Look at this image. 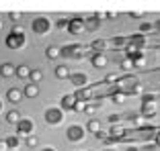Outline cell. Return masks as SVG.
I'll use <instances>...</instances> for the list:
<instances>
[{"instance_id":"44dd1931","label":"cell","mask_w":160,"mask_h":151,"mask_svg":"<svg viewBox=\"0 0 160 151\" xmlns=\"http://www.w3.org/2000/svg\"><path fill=\"white\" fill-rule=\"evenodd\" d=\"M125 96H127V94H123L121 90H117V88H115V86H113V88H111V92H109V98L113 100L115 104H121L123 100H125Z\"/></svg>"},{"instance_id":"7c38bea8","label":"cell","mask_w":160,"mask_h":151,"mask_svg":"<svg viewBox=\"0 0 160 151\" xmlns=\"http://www.w3.org/2000/svg\"><path fill=\"white\" fill-rule=\"evenodd\" d=\"M90 63H92L97 70H103V67H107V66H109V57L105 55V53L94 51L92 55H90Z\"/></svg>"},{"instance_id":"d6986e66","label":"cell","mask_w":160,"mask_h":151,"mask_svg":"<svg viewBox=\"0 0 160 151\" xmlns=\"http://www.w3.org/2000/svg\"><path fill=\"white\" fill-rule=\"evenodd\" d=\"M14 70H17V66L4 62L2 66H0V76H2V78H12V76H14Z\"/></svg>"},{"instance_id":"60d3db41","label":"cell","mask_w":160,"mask_h":151,"mask_svg":"<svg viewBox=\"0 0 160 151\" xmlns=\"http://www.w3.org/2000/svg\"><path fill=\"white\" fill-rule=\"evenodd\" d=\"M68 21H70V19H60V21L56 23V27H58V29H68Z\"/></svg>"},{"instance_id":"74e56055","label":"cell","mask_w":160,"mask_h":151,"mask_svg":"<svg viewBox=\"0 0 160 151\" xmlns=\"http://www.w3.org/2000/svg\"><path fill=\"white\" fill-rule=\"evenodd\" d=\"M113 45H117V47H119V45H127V37H115Z\"/></svg>"},{"instance_id":"7402d4cb","label":"cell","mask_w":160,"mask_h":151,"mask_svg":"<svg viewBox=\"0 0 160 151\" xmlns=\"http://www.w3.org/2000/svg\"><path fill=\"white\" fill-rule=\"evenodd\" d=\"M138 53H142V49H140V47H136L133 43H129V41H127V45H125V55H127V59L132 62V59L138 55Z\"/></svg>"},{"instance_id":"bcb514c9","label":"cell","mask_w":160,"mask_h":151,"mask_svg":"<svg viewBox=\"0 0 160 151\" xmlns=\"http://www.w3.org/2000/svg\"><path fill=\"white\" fill-rule=\"evenodd\" d=\"M154 143H156V145L160 147V131H158V133H156V135H154Z\"/></svg>"},{"instance_id":"ac0fdd59","label":"cell","mask_w":160,"mask_h":151,"mask_svg":"<svg viewBox=\"0 0 160 151\" xmlns=\"http://www.w3.org/2000/svg\"><path fill=\"white\" fill-rule=\"evenodd\" d=\"M127 41L129 43H133V45H136V47H146V37H144V35L142 33H133V35H129V37H127Z\"/></svg>"},{"instance_id":"4fadbf2b","label":"cell","mask_w":160,"mask_h":151,"mask_svg":"<svg viewBox=\"0 0 160 151\" xmlns=\"http://www.w3.org/2000/svg\"><path fill=\"white\" fill-rule=\"evenodd\" d=\"M70 82L76 88H84V86H88V76H86L84 71H76V74L70 76Z\"/></svg>"},{"instance_id":"5b68a950","label":"cell","mask_w":160,"mask_h":151,"mask_svg":"<svg viewBox=\"0 0 160 151\" xmlns=\"http://www.w3.org/2000/svg\"><path fill=\"white\" fill-rule=\"evenodd\" d=\"M17 127V135H19L21 139H27L29 135H33L35 133V123H33V118H21L19 123L14 125Z\"/></svg>"},{"instance_id":"ee69618b","label":"cell","mask_w":160,"mask_h":151,"mask_svg":"<svg viewBox=\"0 0 160 151\" xmlns=\"http://www.w3.org/2000/svg\"><path fill=\"white\" fill-rule=\"evenodd\" d=\"M144 151H158V145H146Z\"/></svg>"},{"instance_id":"836d02e7","label":"cell","mask_w":160,"mask_h":151,"mask_svg":"<svg viewBox=\"0 0 160 151\" xmlns=\"http://www.w3.org/2000/svg\"><path fill=\"white\" fill-rule=\"evenodd\" d=\"M119 67H121L123 71H129V70L133 67V63H132V62H129V59L125 57V59H121V63H119Z\"/></svg>"},{"instance_id":"484cf974","label":"cell","mask_w":160,"mask_h":151,"mask_svg":"<svg viewBox=\"0 0 160 151\" xmlns=\"http://www.w3.org/2000/svg\"><path fill=\"white\" fill-rule=\"evenodd\" d=\"M45 55H47V59H58V57L62 55V51H60L58 45H49V47L45 49Z\"/></svg>"},{"instance_id":"1f68e13d","label":"cell","mask_w":160,"mask_h":151,"mask_svg":"<svg viewBox=\"0 0 160 151\" xmlns=\"http://www.w3.org/2000/svg\"><path fill=\"white\" fill-rule=\"evenodd\" d=\"M132 63H133V67H144L146 66V53H138L132 59Z\"/></svg>"},{"instance_id":"816d5d0a","label":"cell","mask_w":160,"mask_h":151,"mask_svg":"<svg viewBox=\"0 0 160 151\" xmlns=\"http://www.w3.org/2000/svg\"><path fill=\"white\" fill-rule=\"evenodd\" d=\"M0 112H2V100H0Z\"/></svg>"},{"instance_id":"f35d334b","label":"cell","mask_w":160,"mask_h":151,"mask_svg":"<svg viewBox=\"0 0 160 151\" xmlns=\"http://www.w3.org/2000/svg\"><path fill=\"white\" fill-rule=\"evenodd\" d=\"M140 31H142V35L148 33V31H152V23H142L140 25Z\"/></svg>"},{"instance_id":"7a4b0ae2","label":"cell","mask_w":160,"mask_h":151,"mask_svg":"<svg viewBox=\"0 0 160 151\" xmlns=\"http://www.w3.org/2000/svg\"><path fill=\"white\" fill-rule=\"evenodd\" d=\"M47 125H52V127H58V125L64 123V118H66V112L60 108V106H49L45 108V114H43Z\"/></svg>"},{"instance_id":"4dcf8cb0","label":"cell","mask_w":160,"mask_h":151,"mask_svg":"<svg viewBox=\"0 0 160 151\" xmlns=\"http://www.w3.org/2000/svg\"><path fill=\"white\" fill-rule=\"evenodd\" d=\"M29 80H31V84H37L43 80V71L41 70H31V76H29Z\"/></svg>"},{"instance_id":"7bdbcfd3","label":"cell","mask_w":160,"mask_h":151,"mask_svg":"<svg viewBox=\"0 0 160 151\" xmlns=\"http://www.w3.org/2000/svg\"><path fill=\"white\" fill-rule=\"evenodd\" d=\"M103 143H105V145H113V143H117V139H113V137H105Z\"/></svg>"},{"instance_id":"e0dca14e","label":"cell","mask_w":160,"mask_h":151,"mask_svg":"<svg viewBox=\"0 0 160 151\" xmlns=\"http://www.w3.org/2000/svg\"><path fill=\"white\" fill-rule=\"evenodd\" d=\"M23 96H27V98H37L39 96V86L29 82V84L23 88Z\"/></svg>"},{"instance_id":"3957f363","label":"cell","mask_w":160,"mask_h":151,"mask_svg":"<svg viewBox=\"0 0 160 151\" xmlns=\"http://www.w3.org/2000/svg\"><path fill=\"white\" fill-rule=\"evenodd\" d=\"M156 112H158V104H156V98H154L152 94H144V98H142V117L152 118Z\"/></svg>"},{"instance_id":"f5cc1de1","label":"cell","mask_w":160,"mask_h":151,"mask_svg":"<svg viewBox=\"0 0 160 151\" xmlns=\"http://www.w3.org/2000/svg\"><path fill=\"white\" fill-rule=\"evenodd\" d=\"M0 29H2V21H0Z\"/></svg>"},{"instance_id":"6da1fadb","label":"cell","mask_w":160,"mask_h":151,"mask_svg":"<svg viewBox=\"0 0 160 151\" xmlns=\"http://www.w3.org/2000/svg\"><path fill=\"white\" fill-rule=\"evenodd\" d=\"M4 45L8 49H12V51H17V49H23L25 45H27V37H25V29L21 27V25H14L12 31H10L8 35H6L4 39Z\"/></svg>"},{"instance_id":"b9f144b4","label":"cell","mask_w":160,"mask_h":151,"mask_svg":"<svg viewBox=\"0 0 160 151\" xmlns=\"http://www.w3.org/2000/svg\"><path fill=\"white\" fill-rule=\"evenodd\" d=\"M0 151H8V143H6V139H0Z\"/></svg>"},{"instance_id":"e575fe53","label":"cell","mask_w":160,"mask_h":151,"mask_svg":"<svg viewBox=\"0 0 160 151\" xmlns=\"http://www.w3.org/2000/svg\"><path fill=\"white\" fill-rule=\"evenodd\" d=\"M117 80H119V78H117V76H115V74H107V76H105V82H107V84H117Z\"/></svg>"},{"instance_id":"c3c4849f","label":"cell","mask_w":160,"mask_h":151,"mask_svg":"<svg viewBox=\"0 0 160 151\" xmlns=\"http://www.w3.org/2000/svg\"><path fill=\"white\" fill-rule=\"evenodd\" d=\"M125 151H140V149H138V147L136 145H129V147H127V149Z\"/></svg>"},{"instance_id":"681fc988","label":"cell","mask_w":160,"mask_h":151,"mask_svg":"<svg viewBox=\"0 0 160 151\" xmlns=\"http://www.w3.org/2000/svg\"><path fill=\"white\" fill-rule=\"evenodd\" d=\"M41 151H58L56 147H45V149H41Z\"/></svg>"},{"instance_id":"2e32d148","label":"cell","mask_w":160,"mask_h":151,"mask_svg":"<svg viewBox=\"0 0 160 151\" xmlns=\"http://www.w3.org/2000/svg\"><path fill=\"white\" fill-rule=\"evenodd\" d=\"M14 76L21 78V80H29V76H31V67H29L27 63H21V66H17V70H14Z\"/></svg>"},{"instance_id":"9a60e30c","label":"cell","mask_w":160,"mask_h":151,"mask_svg":"<svg viewBox=\"0 0 160 151\" xmlns=\"http://www.w3.org/2000/svg\"><path fill=\"white\" fill-rule=\"evenodd\" d=\"M53 74H56L58 80H70L72 71H70V67H68V66H58L56 70H53Z\"/></svg>"},{"instance_id":"f6af8a7d","label":"cell","mask_w":160,"mask_h":151,"mask_svg":"<svg viewBox=\"0 0 160 151\" xmlns=\"http://www.w3.org/2000/svg\"><path fill=\"white\" fill-rule=\"evenodd\" d=\"M94 137H97V139H101V141H103V139H105V137H107V133H103V131H99V133H97V135H94Z\"/></svg>"},{"instance_id":"ba28073f","label":"cell","mask_w":160,"mask_h":151,"mask_svg":"<svg viewBox=\"0 0 160 151\" xmlns=\"http://www.w3.org/2000/svg\"><path fill=\"white\" fill-rule=\"evenodd\" d=\"M136 84H138V80L133 78V76H125V78H119V80H117L115 88L121 90L123 94H129V92H132V88H133Z\"/></svg>"},{"instance_id":"52a82bcc","label":"cell","mask_w":160,"mask_h":151,"mask_svg":"<svg viewBox=\"0 0 160 151\" xmlns=\"http://www.w3.org/2000/svg\"><path fill=\"white\" fill-rule=\"evenodd\" d=\"M60 51H62L64 57H74V59H82V57H84V53H82V45H78V43L64 45V47H60Z\"/></svg>"},{"instance_id":"f1b7e54d","label":"cell","mask_w":160,"mask_h":151,"mask_svg":"<svg viewBox=\"0 0 160 151\" xmlns=\"http://www.w3.org/2000/svg\"><path fill=\"white\" fill-rule=\"evenodd\" d=\"M84 25H86V31H97L101 27V21L97 16H90L88 21H84Z\"/></svg>"},{"instance_id":"ab89813d","label":"cell","mask_w":160,"mask_h":151,"mask_svg":"<svg viewBox=\"0 0 160 151\" xmlns=\"http://www.w3.org/2000/svg\"><path fill=\"white\" fill-rule=\"evenodd\" d=\"M119 121H121L119 114H109V123H111V125H119Z\"/></svg>"},{"instance_id":"d590c367","label":"cell","mask_w":160,"mask_h":151,"mask_svg":"<svg viewBox=\"0 0 160 151\" xmlns=\"http://www.w3.org/2000/svg\"><path fill=\"white\" fill-rule=\"evenodd\" d=\"M129 94H144V86H142L140 82H138V84L132 88V92H129Z\"/></svg>"},{"instance_id":"d4e9b609","label":"cell","mask_w":160,"mask_h":151,"mask_svg":"<svg viewBox=\"0 0 160 151\" xmlns=\"http://www.w3.org/2000/svg\"><path fill=\"white\" fill-rule=\"evenodd\" d=\"M99 108H101V102H92V100H90L88 104H84V110H82V112L88 114V117H92V114L97 112Z\"/></svg>"},{"instance_id":"cb8c5ba5","label":"cell","mask_w":160,"mask_h":151,"mask_svg":"<svg viewBox=\"0 0 160 151\" xmlns=\"http://www.w3.org/2000/svg\"><path fill=\"white\" fill-rule=\"evenodd\" d=\"M109 45H111V43H109L107 39H94V41H92V49H94V51H99V53H103Z\"/></svg>"},{"instance_id":"9c48e42d","label":"cell","mask_w":160,"mask_h":151,"mask_svg":"<svg viewBox=\"0 0 160 151\" xmlns=\"http://www.w3.org/2000/svg\"><path fill=\"white\" fill-rule=\"evenodd\" d=\"M68 31H70L72 35H80L86 31V25H84V19L82 16H74V19L68 21Z\"/></svg>"},{"instance_id":"ffe728a7","label":"cell","mask_w":160,"mask_h":151,"mask_svg":"<svg viewBox=\"0 0 160 151\" xmlns=\"http://www.w3.org/2000/svg\"><path fill=\"white\" fill-rule=\"evenodd\" d=\"M107 135H109V137H113V139H117V141H121L123 135H125V129L119 127V125H111V131H109Z\"/></svg>"},{"instance_id":"db71d44e","label":"cell","mask_w":160,"mask_h":151,"mask_svg":"<svg viewBox=\"0 0 160 151\" xmlns=\"http://www.w3.org/2000/svg\"><path fill=\"white\" fill-rule=\"evenodd\" d=\"M8 151H17V149H8Z\"/></svg>"},{"instance_id":"83f0119b","label":"cell","mask_w":160,"mask_h":151,"mask_svg":"<svg viewBox=\"0 0 160 151\" xmlns=\"http://www.w3.org/2000/svg\"><path fill=\"white\" fill-rule=\"evenodd\" d=\"M21 118H23V117H21V112H19L17 108H14V110H8V112H6V121H8L10 125H17Z\"/></svg>"},{"instance_id":"277c9868","label":"cell","mask_w":160,"mask_h":151,"mask_svg":"<svg viewBox=\"0 0 160 151\" xmlns=\"http://www.w3.org/2000/svg\"><path fill=\"white\" fill-rule=\"evenodd\" d=\"M31 31L35 35H47L52 31V21L47 19V16H37V19L31 23Z\"/></svg>"},{"instance_id":"30bf717a","label":"cell","mask_w":160,"mask_h":151,"mask_svg":"<svg viewBox=\"0 0 160 151\" xmlns=\"http://www.w3.org/2000/svg\"><path fill=\"white\" fill-rule=\"evenodd\" d=\"M76 104H78V98H76L74 94H64L60 100V108L66 112V110H72V112H76Z\"/></svg>"},{"instance_id":"11a10c76","label":"cell","mask_w":160,"mask_h":151,"mask_svg":"<svg viewBox=\"0 0 160 151\" xmlns=\"http://www.w3.org/2000/svg\"><path fill=\"white\" fill-rule=\"evenodd\" d=\"M29 151H33V149H29Z\"/></svg>"},{"instance_id":"603a6c76","label":"cell","mask_w":160,"mask_h":151,"mask_svg":"<svg viewBox=\"0 0 160 151\" xmlns=\"http://www.w3.org/2000/svg\"><path fill=\"white\" fill-rule=\"evenodd\" d=\"M86 131L92 133V135H97V133L101 131V121H99V118H88V123H86Z\"/></svg>"},{"instance_id":"8992f818","label":"cell","mask_w":160,"mask_h":151,"mask_svg":"<svg viewBox=\"0 0 160 151\" xmlns=\"http://www.w3.org/2000/svg\"><path fill=\"white\" fill-rule=\"evenodd\" d=\"M84 137H86V129L80 127V125H70L66 129V139L70 143H80Z\"/></svg>"},{"instance_id":"4316f807","label":"cell","mask_w":160,"mask_h":151,"mask_svg":"<svg viewBox=\"0 0 160 151\" xmlns=\"http://www.w3.org/2000/svg\"><path fill=\"white\" fill-rule=\"evenodd\" d=\"M127 118H129V121H132L136 127H144V123H146V117H142V114H138V112L127 114Z\"/></svg>"},{"instance_id":"7dc6e473","label":"cell","mask_w":160,"mask_h":151,"mask_svg":"<svg viewBox=\"0 0 160 151\" xmlns=\"http://www.w3.org/2000/svg\"><path fill=\"white\" fill-rule=\"evenodd\" d=\"M132 16H133V19H142V16H144V12H132Z\"/></svg>"},{"instance_id":"d6a6232c","label":"cell","mask_w":160,"mask_h":151,"mask_svg":"<svg viewBox=\"0 0 160 151\" xmlns=\"http://www.w3.org/2000/svg\"><path fill=\"white\" fill-rule=\"evenodd\" d=\"M25 143H27L29 149H35V147H39V139L35 137V135H29V137L25 139Z\"/></svg>"},{"instance_id":"5bb4252c","label":"cell","mask_w":160,"mask_h":151,"mask_svg":"<svg viewBox=\"0 0 160 151\" xmlns=\"http://www.w3.org/2000/svg\"><path fill=\"white\" fill-rule=\"evenodd\" d=\"M6 100L12 102V104L21 102V100H23V90L21 88H8L6 90Z\"/></svg>"},{"instance_id":"8fae6325","label":"cell","mask_w":160,"mask_h":151,"mask_svg":"<svg viewBox=\"0 0 160 151\" xmlns=\"http://www.w3.org/2000/svg\"><path fill=\"white\" fill-rule=\"evenodd\" d=\"M94 94H97V92H94V88L92 86H84V88H76V92H74V96L78 100H82V102H86V100H92L94 98Z\"/></svg>"},{"instance_id":"f907efd6","label":"cell","mask_w":160,"mask_h":151,"mask_svg":"<svg viewBox=\"0 0 160 151\" xmlns=\"http://www.w3.org/2000/svg\"><path fill=\"white\" fill-rule=\"evenodd\" d=\"M154 27H156V29H158V31H160V21H156V25H154Z\"/></svg>"},{"instance_id":"f546056e","label":"cell","mask_w":160,"mask_h":151,"mask_svg":"<svg viewBox=\"0 0 160 151\" xmlns=\"http://www.w3.org/2000/svg\"><path fill=\"white\" fill-rule=\"evenodd\" d=\"M6 143H8V149H19L21 147V137L19 135H10V137H6Z\"/></svg>"},{"instance_id":"8d00e7d4","label":"cell","mask_w":160,"mask_h":151,"mask_svg":"<svg viewBox=\"0 0 160 151\" xmlns=\"http://www.w3.org/2000/svg\"><path fill=\"white\" fill-rule=\"evenodd\" d=\"M10 21H21L23 19V12H19V10H12V12H8Z\"/></svg>"}]
</instances>
